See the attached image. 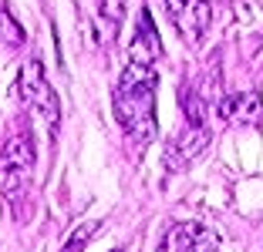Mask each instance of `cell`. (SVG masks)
<instances>
[{"label":"cell","instance_id":"11","mask_svg":"<svg viewBox=\"0 0 263 252\" xmlns=\"http://www.w3.org/2000/svg\"><path fill=\"white\" fill-rule=\"evenodd\" d=\"M0 40L10 47H21L24 44V31H21V24L10 17V10H0Z\"/></svg>","mask_w":263,"mask_h":252},{"label":"cell","instance_id":"3","mask_svg":"<svg viewBox=\"0 0 263 252\" xmlns=\"http://www.w3.org/2000/svg\"><path fill=\"white\" fill-rule=\"evenodd\" d=\"M206 145H209V128H206V121H202V104L193 98V104H186V124L179 128L176 138H169V148H165V165H169V172L186 168L199 152H206Z\"/></svg>","mask_w":263,"mask_h":252},{"label":"cell","instance_id":"6","mask_svg":"<svg viewBox=\"0 0 263 252\" xmlns=\"http://www.w3.org/2000/svg\"><path fill=\"white\" fill-rule=\"evenodd\" d=\"M34 161H37V148H34L31 128H17L7 138V145L0 152V172H31Z\"/></svg>","mask_w":263,"mask_h":252},{"label":"cell","instance_id":"14","mask_svg":"<svg viewBox=\"0 0 263 252\" xmlns=\"http://www.w3.org/2000/svg\"><path fill=\"white\" fill-rule=\"evenodd\" d=\"M111 252H125V249H111Z\"/></svg>","mask_w":263,"mask_h":252},{"label":"cell","instance_id":"5","mask_svg":"<svg viewBox=\"0 0 263 252\" xmlns=\"http://www.w3.org/2000/svg\"><path fill=\"white\" fill-rule=\"evenodd\" d=\"M162 57V37L155 31V20L148 10L139 14V31L132 37V47H128V64H142V68H155Z\"/></svg>","mask_w":263,"mask_h":252},{"label":"cell","instance_id":"10","mask_svg":"<svg viewBox=\"0 0 263 252\" xmlns=\"http://www.w3.org/2000/svg\"><path fill=\"white\" fill-rule=\"evenodd\" d=\"M101 229V219H91V222H85V225H78L74 232H71V239L64 242V249L61 252H85V245L91 242V236Z\"/></svg>","mask_w":263,"mask_h":252},{"label":"cell","instance_id":"7","mask_svg":"<svg viewBox=\"0 0 263 252\" xmlns=\"http://www.w3.org/2000/svg\"><path fill=\"white\" fill-rule=\"evenodd\" d=\"M216 115L223 118V121H233V124H250V128H256V124H263V98H260L256 91L233 94V98L219 101Z\"/></svg>","mask_w":263,"mask_h":252},{"label":"cell","instance_id":"2","mask_svg":"<svg viewBox=\"0 0 263 252\" xmlns=\"http://www.w3.org/2000/svg\"><path fill=\"white\" fill-rule=\"evenodd\" d=\"M17 94H21L24 104L34 108V111L44 118L51 131L58 128V118H61V104H58V94H54V88H51V81H47L44 64H41L37 54H31V57L24 61L21 77H17Z\"/></svg>","mask_w":263,"mask_h":252},{"label":"cell","instance_id":"1","mask_svg":"<svg viewBox=\"0 0 263 252\" xmlns=\"http://www.w3.org/2000/svg\"><path fill=\"white\" fill-rule=\"evenodd\" d=\"M155 84H159L155 68L128 64L115 84V94H111L115 118L128 135L135 158L145 155V148L155 141V131H159V121H155Z\"/></svg>","mask_w":263,"mask_h":252},{"label":"cell","instance_id":"9","mask_svg":"<svg viewBox=\"0 0 263 252\" xmlns=\"http://www.w3.org/2000/svg\"><path fill=\"white\" fill-rule=\"evenodd\" d=\"M27 192H31V172H4V199L17 215H24Z\"/></svg>","mask_w":263,"mask_h":252},{"label":"cell","instance_id":"13","mask_svg":"<svg viewBox=\"0 0 263 252\" xmlns=\"http://www.w3.org/2000/svg\"><path fill=\"white\" fill-rule=\"evenodd\" d=\"M216 245H219V236L199 225V236H196V252H216Z\"/></svg>","mask_w":263,"mask_h":252},{"label":"cell","instance_id":"12","mask_svg":"<svg viewBox=\"0 0 263 252\" xmlns=\"http://www.w3.org/2000/svg\"><path fill=\"white\" fill-rule=\"evenodd\" d=\"M122 14H125L122 0H105V7H101V17L108 20V40L118 34V24H122Z\"/></svg>","mask_w":263,"mask_h":252},{"label":"cell","instance_id":"8","mask_svg":"<svg viewBox=\"0 0 263 252\" xmlns=\"http://www.w3.org/2000/svg\"><path fill=\"white\" fill-rule=\"evenodd\" d=\"M196 236H199L196 222H176L165 229L159 252H196Z\"/></svg>","mask_w":263,"mask_h":252},{"label":"cell","instance_id":"4","mask_svg":"<svg viewBox=\"0 0 263 252\" xmlns=\"http://www.w3.org/2000/svg\"><path fill=\"white\" fill-rule=\"evenodd\" d=\"M172 20H176L179 34L186 44H199L209 31V20H213V7L206 0H172Z\"/></svg>","mask_w":263,"mask_h":252}]
</instances>
